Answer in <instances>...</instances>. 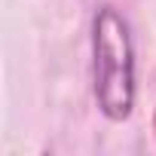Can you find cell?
Here are the masks:
<instances>
[{
  "label": "cell",
  "instance_id": "cell-1",
  "mask_svg": "<svg viewBox=\"0 0 156 156\" xmlns=\"http://www.w3.org/2000/svg\"><path fill=\"white\" fill-rule=\"evenodd\" d=\"M92 89L110 122H122L135 107V46L126 16L101 6L92 19Z\"/></svg>",
  "mask_w": 156,
  "mask_h": 156
}]
</instances>
